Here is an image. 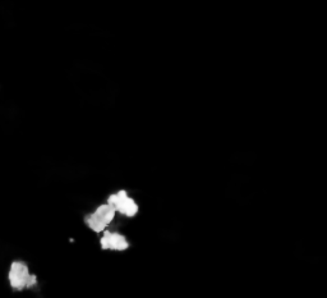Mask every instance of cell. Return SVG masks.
<instances>
[{"mask_svg":"<svg viewBox=\"0 0 327 298\" xmlns=\"http://www.w3.org/2000/svg\"><path fill=\"white\" fill-rule=\"evenodd\" d=\"M10 285L17 291H22L25 288H31L37 283L36 275H31L28 268L22 261H14L9 270Z\"/></svg>","mask_w":327,"mask_h":298,"instance_id":"6da1fadb","label":"cell"},{"mask_svg":"<svg viewBox=\"0 0 327 298\" xmlns=\"http://www.w3.org/2000/svg\"><path fill=\"white\" fill-rule=\"evenodd\" d=\"M100 243L102 250L124 251L129 247V243L126 240V237L119 233H111V232H105Z\"/></svg>","mask_w":327,"mask_h":298,"instance_id":"277c9868","label":"cell"},{"mask_svg":"<svg viewBox=\"0 0 327 298\" xmlns=\"http://www.w3.org/2000/svg\"><path fill=\"white\" fill-rule=\"evenodd\" d=\"M107 204H110L115 210L126 217H134L138 213V205L126 194V191H119L111 194L107 198Z\"/></svg>","mask_w":327,"mask_h":298,"instance_id":"3957f363","label":"cell"},{"mask_svg":"<svg viewBox=\"0 0 327 298\" xmlns=\"http://www.w3.org/2000/svg\"><path fill=\"white\" fill-rule=\"evenodd\" d=\"M115 213H117V210L110 204L101 205L96 209L95 213L86 217V224L94 232H98V233L99 232H104L105 228L113 221Z\"/></svg>","mask_w":327,"mask_h":298,"instance_id":"7a4b0ae2","label":"cell"}]
</instances>
